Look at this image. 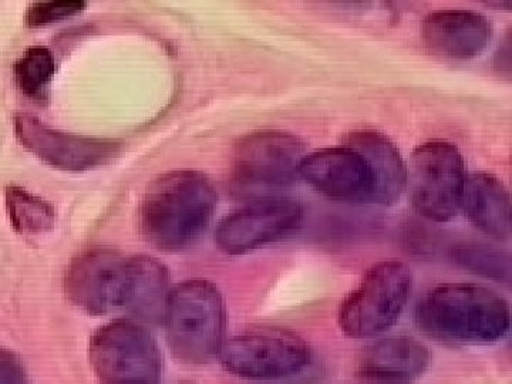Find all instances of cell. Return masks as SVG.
Returning <instances> with one entry per match:
<instances>
[{
	"instance_id": "cell-14",
	"label": "cell",
	"mask_w": 512,
	"mask_h": 384,
	"mask_svg": "<svg viewBox=\"0 0 512 384\" xmlns=\"http://www.w3.org/2000/svg\"><path fill=\"white\" fill-rule=\"evenodd\" d=\"M430 363V352L410 336H390L377 340L357 357L360 379L375 384H412L423 376Z\"/></svg>"
},
{
	"instance_id": "cell-18",
	"label": "cell",
	"mask_w": 512,
	"mask_h": 384,
	"mask_svg": "<svg viewBox=\"0 0 512 384\" xmlns=\"http://www.w3.org/2000/svg\"><path fill=\"white\" fill-rule=\"evenodd\" d=\"M5 201L10 224L19 234H46L55 227V208L25 188L16 185L6 188Z\"/></svg>"
},
{
	"instance_id": "cell-19",
	"label": "cell",
	"mask_w": 512,
	"mask_h": 384,
	"mask_svg": "<svg viewBox=\"0 0 512 384\" xmlns=\"http://www.w3.org/2000/svg\"><path fill=\"white\" fill-rule=\"evenodd\" d=\"M56 74V59L45 46L29 47L13 66V77L20 92L30 99L45 96Z\"/></svg>"
},
{
	"instance_id": "cell-1",
	"label": "cell",
	"mask_w": 512,
	"mask_h": 384,
	"mask_svg": "<svg viewBox=\"0 0 512 384\" xmlns=\"http://www.w3.org/2000/svg\"><path fill=\"white\" fill-rule=\"evenodd\" d=\"M217 201L214 185L198 171L161 175L141 200L138 228L148 244L160 251H184L207 231Z\"/></svg>"
},
{
	"instance_id": "cell-4",
	"label": "cell",
	"mask_w": 512,
	"mask_h": 384,
	"mask_svg": "<svg viewBox=\"0 0 512 384\" xmlns=\"http://www.w3.org/2000/svg\"><path fill=\"white\" fill-rule=\"evenodd\" d=\"M306 146L301 138L282 131H261L238 141L231 158L229 188L239 200L278 197L301 175Z\"/></svg>"
},
{
	"instance_id": "cell-6",
	"label": "cell",
	"mask_w": 512,
	"mask_h": 384,
	"mask_svg": "<svg viewBox=\"0 0 512 384\" xmlns=\"http://www.w3.org/2000/svg\"><path fill=\"white\" fill-rule=\"evenodd\" d=\"M90 363L103 384H160L163 357L154 336L133 320H114L90 339Z\"/></svg>"
},
{
	"instance_id": "cell-22",
	"label": "cell",
	"mask_w": 512,
	"mask_h": 384,
	"mask_svg": "<svg viewBox=\"0 0 512 384\" xmlns=\"http://www.w3.org/2000/svg\"><path fill=\"white\" fill-rule=\"evenodd\" d=\"M0 384H30L22 360L6 349H0Z\"/></svg>"
},
{
	"instance_id": "cell-5",
	"label": "cell",
	"mask_w": 512,
	"mask_h": 384,
	"mask_svg": "<svg viewBox=\"0 0 512 384\" xmlns=\"http://www.w3.org/2000/svg\"><path fill=\"white\" fill-rule=\"evenodd\" d=\"M412 291L413 274L409 266L396 259L377 262L340 303V330L353 339L382 335L396 325Z\"/></svg>"
},
{
	"instance_id": "cell-13",
	"label": "cell",
	"mask_w": 512,
	"mask_h": 384,
	"mask_svg": "<svg viewBox=\"0 0 512 384\" xmlns=\"http://www.w3.org/2000/svg\"><path fill=\"white\" fill-rule=\"evenodd\" d=\"M421 37L437 55L473 59L487 49L493 37V26L490 20L474 10H436L424 18Z\"/></svg>"
},
{
	"instance_id": "cell-7",
	"label": "cell",
	"mask_w": 512,
	"mask_h": 384,
	"mask_svg": "<svg viewBox=\"0 0 512 384\" xmlns=\"http://www.w3.org/2000/svg\"><path fill=\"white\" fill-rule=\"evenodd\" d=\"M466 164L456 144L430 140L413 151L407 184L413 207L421 217L447 222L461 210Z\"/></svg>"
},
{
	"instance_id": "cell-9",
	"label": "cell",
	"mask_w": 512,
	"mask_h": 384,
	"mask_svg": "<svg viewBox=\"0 0 512 384\" xmlns=\"http://www.w3.org/2000/svg\"><path fill=\"white\" fill-rule=\"evenodd\" d=\"M133 256L109 248H93L74 258L64 286L70 301L90 315L124 309L130 302Z\"/></svg>"
},
{
	"instance_id": "cell-16",
	"label": "cell",
	"mask_w": 512,
	"mask_h": 384,
	"mask_svg": "<svg viewBox=\"0 0 512 384\" xmlns=\"http://www.w3.org/2000/svg\"><path fill=\"white\" fill-rule=\"evenodd\" d=\"M343 144L365 156L375 177V204L392 205L402 197L407 185V168L400 151L384 134L355 131L343 138Z\"/></svg>"
},
{
	"instance_id": "cell-20",
	"label": "cell",
	"mask_w": 512,
	"mask_h": 384,
	"mask_svg": "<svg viewBox=\"0 0 512 384\" xmlns=\"http://www.w3.org/2000/svg\"><path fill=\"white\" fill-rule=\"evenodd\" d=\"M453 261L474 274L508 284L511 279L510 256L488 247L454 249Z\"/></svg>"
},
{
	"instance_id": "cell-15",
	"label": "cell",
	"mask_w": 512,
	"mask_h": 384,
	"mask_svg": "<svg viewBox=\"0 0 512 384\" xmlns=\"http://www.w3.org/2000/svg\"><path fill=\"white\" fill-rule=\"evenodd\" d=\"M461 208L474 227L497 241L511 238V198L503 181L488 173L467 175Z\"/></svg>"
},
{
	"instance_id": "cell-11",
	"label": "cell",
	"mask_w": 512,
	"mask_h": 384,
	"mask_svg": "<svg viewBox=\"0 0 512 384\" xmlns=\"http://www.w3.org/2000/svg\"><path fill=\"white\" fill-rule=\"evenodd\" d=\"M298 201L276 197L249 202L218 225L215 244L228 255H242L291 237L301 227Z\"/></svg>"
},
{
	"instance_id": "cell-17",
	"label": "cell",
	"mask_w": 512,
	"mask_h": 384,
	"mask_svg": "<svg viewBox=\"0 0 512 384\" xmlns=\"http://www.w3.org/2000/svg\"><path fill=\"white\" fill-rule=\"evenodd\" d=\"M168 293L165 266L150 256H133V282L127 311L147 322L163 320Z\"/></svg>"
},
{
	"instance_id": "cell-12",
	"label": "cell",
	"mask_w": 512,
	"mask_h": 384,
	"mask_svg": "<svg viewBox=\"0 0 512 384\" xmlns=\"http://www.w3.org/2000/svg\"><path fill=\"white\" fill-rule=\"evenodd\" d=\"M299 175L330 200L375 202L372 168L365 156L348 144L306 154Z\"/></svg>"
},
{
	"instance_id": "cell-8",
	"label": "cell",
	"mask_w": 512,
	"mask_h": 384,
	"mask_svg": "<svg viewBox=\"0 0 512 384\" xmlns=\"http://www.w3.org/2000/svg\"><path fill=\"white\" fill-rule=\"evenodd\" d=\"M224 369L245 379H282L298 375L311 362V348L289 329L252 328L225 340Z\"/></svg>"
},
{
	"instance_id": "cell-3",
	"label": "cell",
	"mask_w": 512,
	"mask_h": 384,
	"mask_svg": "<svg viewBox=\"0 0 512 384\" xmlns=\"http://www.w3.org/2000/svg\"><path fill=\"white\" fill-rule=\"evenodd\" d=\"M163 323L171 352L187 365H205L221 355L227 309L220 289L204 279L174 286L165 302Z\"/></svg>"
},
{
	"instance_id": "cell-2",
	"label": "cell",
	"mask_w": 512,
	"mask_h": 384,
	"mask_svg": "<svg viewBox=\"0 0 512 384\" xmlns=\"http://www.w3.org/2000/svg\"><path fill=\"white\" fill-rule=\"evenodd\" d=\"M416 323L421 332L446 345H493L510 330V305L487 286L450 282L421 296Z\"/></svg>"
},
{
	"instance_id": "cell-21",
	"label": "cell",
	"mask_w": 512,
	"mask_h": 384,
	"mask_svg": "<svg viewBox=\"0 0 512 384\" xmlns=\"http://www.w3.org/2000/svg\"><path fill=\"white\" fill-rule=\"evenodd\" d=\"M86 2L83 0H56V2H39L30 6L26 12V23L29 28H43L72 18L83 12Z\"/></svg>"
},
{
	"instance_id": "cell-10",
	"label": "cell",
	"mask_w": 512,
	"mask_h": 384,
	"mask_svg": "<svg viewBox=\"0 0 512 384\" xmlns=\"http://www.w3.org/2000/svg\"><path fill=\"white\" fill-rule=\"evenodd\" d=\"M13 127L22 146L33 156L69 173H83L106 165L121 150L119 141L63 133L28 113L16 114Z\"/></svg>"
}]
</instances>
